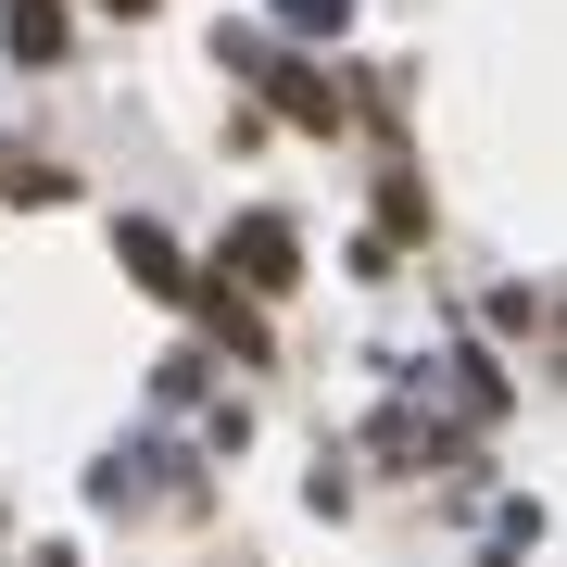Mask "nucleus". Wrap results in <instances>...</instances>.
Listing matches in <instances>:
<instances>
[{"mask_svg": "<svg viewBox=\"0 0 567 567\" xmlns=\"http://www.w3.org/2000/svg\"><path fill=\"white\" fill-rule=\"evenodd\" d=\"M227 265H240L252 290H290V278H303V265H290V227H278V215H240V227H227Z\"/></svg>", "mask_w": 567, "mask_h": 567, "instance_id": "1", "label": "nucleus"}, {"mask_svg": "<svg viewBox=\"0 0 567 567\" xmlns=\"http://www.w3.org/2000/svg\"><path fill=\"white\" fill-rule=\"evenodd\" d=\"M126 278H140V290H189V265L164 252V227H126Z\"/></svg>", "mask_w": 567, "mask_h": 567, "instance_id": "2", "label": "nucleus"}, {"mask_svg": "<svg viewBox=\"0 0 567 567\" xmlns=\"http://www.w3.org/2000/svg\"><path fill=\"white\" fill-rule=\"evenodd\" d=\"M0 13H13V51H25V63L63 51V13H51V0H0Z\"/></svg>", "mask_w": 567, "mask_h": 567, "instance_id": "3", "label": "nucleus"}, {"mask_svg": "<svg viewBox=\"0 0 567 567\" xmlns=\"http://www.w3.org/2000/svg\"><path fill=\"white\" fill-rule=\"evenodd\" d=\"M290 13H303V25H341V0H290Z\"/></svg>", "mask_w": 567, "mask_h": 567, "instance_id": "4", "label": "nucleus"}, {"mask_svg": "<svg viewBox=\"0 0 567 567\" xmlns=\"http://www.w3.org/2000/svg\"><path fill=\"white\" fill-rule=\"evenodd\" d=\"M114 13H152V0H114Z\"/></svg>", "mask_w": 567, "mask_h": 567, "instance_id": "5", "label": "nucleus"}]
</instances>
